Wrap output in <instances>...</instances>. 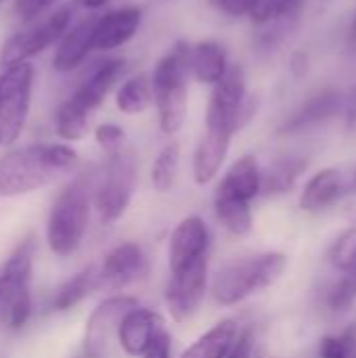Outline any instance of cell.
Listing matches in <instances>:
<instances>
[{
  "instance_id": "6da1fadb",
  "label": "cell",
  "mask_w": 356,
  "mask_h": 358,
  "mask_svg": "<svg viewBox=\"0 0 356 358\" xmlns=\"http://www.w3.org/2000/svg\"><path fill=\"white\" fill-rule=\"evenodd\" d=\"M80 164L69 145H27L0 157V197L44 189L71 174Z\"/></svg>"
},
{
  "instance_id": "7a4b0ae2",
  "label": "cell",
  "mask_w": 356,
  "mask_h": 358,
  "mask_svg": "<svg viewBox=\"0 0 356 358\" xmlns=\"http://www.w3.org/2000/svg\"><path fill=\"white\" fill-rule=\"evenodd\" d=\"M287 256L277 250L233 258L218 266V271L212 275L210 296L222 308L237 306L248 298L273 287L287 271Z\"/></svg>"
},
{
  "instance_id": "3957f363",
  "label": "cell",
  "mask_w": 356,
  "mask_h": 358,
  "mask_svg": "<svg viewBox=\"0 0 356 358\" xmlns=\"http://www.w3.org/2000/svg\"><path fill=\"white\" fill-rule=\"evenodd\" d=\"M94 182L97 174L82 172L57 195L46 227V241L55 256L67 258L80 250L94 206Z\"/></svg>"
},
{
  "instance_id": "277c9868",
  "label": "cell",
  "mask_w": 356,
  "mask_h": 358,
  "mask_svg": "<svg viewBox=\"0 0 356 358\" xmlns=\"http://www.w3.org/2000/svg\"><path fill=\"white\" fill-rule=\"evenodd\" d=\"M189 78H191V44L178 40L155 65L153 96L157 124L166 136H174L189 115Z\"/></svg>"
},
{
  "instance_id": "5b68a950",
  "label": "cell",
  "mask_w": 356,
  "mask_h": 358,
  "mask_svg": "<svg viewBox=\"0 0 356 358\" xmlns=\"http://www.w3.org/2000/svg\"><path fill=\"white\" fill-rule=\"evenodd\" d=\"M124 69V59H107L99 63L71 92V96L57 109L55 130L63 141H80L88 134L92 113L105 103Z\"/></svg>"
},
{
  "instance_id": "8992f818",
  "label": "cell",
  "mask_w": 356,
  "mask_h": 358,
  "mask_svg": "<svg viewBox=\"0 0 356 358\" xmlns=\"http://www.w3.org/2000/svg\"><path fill=\"white\" fill-rule=\"evenodd\" d=\"M138 182V155L132 147H124L115 153H109L94 182V210L101 220L111 224L120 220L132 197Z\"/></svg>"
},
{
  "instance_id": "52a82bcc",
  "label": "cell",
  "mask_w": 356,
  "mask_h": 358,
  "mask_svg": "<svg viewBox=\"0 0 356 358\" xmlns=\"http://www.w3.org/2000/svg\"><path fill=\"white\" fill-rule=\"evenodd\" d=\"M34 266V241L25 239L0 266V327L21 329L31 313L29 279Z\"/></svg>"
},
{
  "instance_id": "ba28073f",
  "label": "cell",
  "mask_w": 356,
  "mask_h": 358,
  "mask_svg": "<svg viewBox=\"0 0 356 358\" xmlns=\"http://www.w3.org/2000/svg\"><path fill=\"white\" fill-rule=\"evenodd\" d=\"M34 65L29 61L4 67L0 73V145H13L27 122L31 90H34Z\"/></svg>"
},
{
  "instance_id": "9c48e42d",
  "label": "cell",
  "mask_w": 356,
  "mask_h": 358,
  "mask_svg": "<svg viewBox=\"0 0 356 358\" xmlns=\"http://www.w3.org/2000/svg\"><path fill=\"white\" fill-rule=\"evenodd\" d=\"M71 19H73V6L65 4L48 13L44 19L36 21L27 29L17 31L4 42L0 50V65L10 67V65L23 63L40 55L42 50L50 48L52 44H59L61 38L71 27Z\"/></svg>"
},
{
  "instance_id": "30bf717a",
  "label": "cell",
  "mask_w": 356,
  "mask_h": 358,
  "mask_svg": "<svg viewBox=\"0 0 356 358\" xmlns=\"http://www.w3.org/2000/svg\"><path fill=\"white\" fill-rule=\"evenodd\" d=\"M248 78L241 63L229 67L227 76L212 86L206 107V128L237 132L243 128V109L248 103Z\"/></svg>"
},
{
  "instance_id": "8fae6325",
  "label": "cell",
  "mask_w": 356,
  "mask_h": 358,
  "mask_svg": "<svg viewBox=\"0 0 356 358\" xmlns=\"http://www.w3.org/2000/svg\"><path fill=\"white\" fill-rule=\"evenodd\" d=\"M210 281H212L210 258L193 264L191 268L178 275H170L164 292V302L170 319L176 323H185L193 319L199 313L206 296L210 294Z\"/></svg>"
},
{
  "instance_id": "7c38bea8",
  "label": "cell",
  "mask_w": 356,
  "mask_h": 358,
  "mask_svg": "<svg viewBox=\"0 0 356 358\" xmlns=\"http://www.w3.org/2000/svg\"><path fill=\"white\" fill-rule=\"evenodd\" d=\"M149 273L145 250L136 241H124L109 250L97 268V292L120 294Z\"/></svg>"
},
{
  "instance_id": "4fadbf2b",
  "label": "cell",
  "mask_w": 356,
  "mask_h": 358,
  "mask_svg": "<svg viewBox=\"0 0 356 358\" xmlns=\"http://www.w3.org/2000/svg\"><path fill=\"white\" fill-rule=\"evenodd\" d=\"M212 250V233L208 222L197 216H185L170 233L168 239V271L170 275H178L193 264L210 258Z\"/></svg>"
},
{
  "instance_id": "5bb4252c",
  "label": "cell",
  "mask_w": 356,
  "mask_h": 358,
  "mask_svg": "<svg viewBox=\"0 0 356 358\" xmlns=\"http://www.w3.org/2000/svg\"><path fill=\"white\" fill-rule=\"evenodd\" d=\"M138 306V298L128 294H113L105 298L88 317L86 321V334H84V352L88 358H99L113 334H118V327L122 319Z\"/></svg>"
},
{
  "instance_id": "9a60e30c",
  "label": "cell",
  "mask_w": 356,
  "mask_h": 358,
  "mask_svg": "<svg viewBox=\"0 0 356 358\" xmlns=\"http://www.w3.org/2000/svg\"><path fill=\"white\" fill-rule=\"evenodd\" d=\"M164 329H166V319L157 310L138 304L122 319L115 338L120 348L128 357L141 358Z\"/></svg>"
},
{
  "instance_id": "2e32d148",
  "label": "cell",
  "mask_w": 356,
  "mask_h": 358,
  "mask_svg": "<svg viewBox=\"0 0 356 358\" xmlns=\"http://www.w3.org/2000/svg\"><path fill=\"white\" fill-rule=\"evenodd\" d=\"M233 136H235L233 132L220 130V128L204 130L201 138L195 145L193 159H191V176L197 187H206L218 176V172L222 170L227 162Z\"/></svg>"
},
{
  "instance_id": "e0dca14e",
  "label": "cell",
  "mask_w": 356,
  "mask_h": 358,
  "mask_svg": "<svg viewBox=\"0 0 356 358\" xmlns=\"http://www.w3.org/2000/svg\"><path fill=\"white\" fill-rule=\"evenodd\" d=\"M258 195H262V168L254 153L237 157L214 191V197L235 199L243 203H252Z\"/></svg>"
},
{
  "instance_id": "ac0fdd59",
  "label": "cell",
  "mask_w": 356,
  "mask_h": 358,
  "mask_svg": "<svg viewBox=\"0 0 356 358\" xmlns=\"http://www.w3.org/2000/svg\"><path fill=\"white\" fill-rule=\"evenodd\" d=\"M350 193V182L344 180L340 168H321L302 187L298 208L306 214H319L334 208L344 195Z\"/></svg>"
},
{
  "instance_id": "d6986e66",
  "label": "cell",
  "mask_w": 356,
  "mask_h": 358,
  "mask_svg": "<svg viewBox=\"0 0 356 358\" xmlns=\"http://www.w3.org/2000/svg\"><path fill=\"white\" fill-rule=\"evenodd\" d=\"M143 23V8L136 4H126L113 8L99 17L94 29V50L107 52L130 42Z\"/></svg>"
},
{
  "instance_id": "ffe728a7",
  "label": "cell",
  "mask_w": 356,
  "mask_h": 358,
  "mask_svg": "<svg viewBox=\"0 0 356 358\" xmlns=\"http://www.w3.org/2000/svg\"><path fill=\"white\" fill-rule=\"evenodd\" d=\"M97 21H99V17L90 15V17L80 19L78 23H73L67 29V34L57 44V50L52 57V67L57 71H61V73L73 71L78 65H82V61L90 55V50H94Z\"/></svg>"
},
{
  "instance_id": "44dd1931",
  "label": "cell",
  "mask_w": 356,
  "mask_h": 358,
  "mask_svg": "<svg viewBox=\"0 0 356 358\" xmlns=\"http://www.w3.org/2000/svg\"><path fill=\"white\" fill-rule=\"evenodd\" d=\"M342 109V94L336 90H321L313 94L306 103H302L279 128V134H300L304 130L317 128L327 120L336 117Z\"/></svg>"
},
{
  "instance_id": "7402d4cb",
  "label": "cell",
  "mask_w": 356,
  "mask_h": 358,
  "mask_svg": "<svg viewBox=\"0 0 356 358\" xmlns=\"http://www.w3.org/2000/svg\"><path fill=\"white\" fill-rule=\"evenodd\" d=\"M227 48L218 40H199L191 44V76L206 86H216L229 71Z\"/></svg>"
},
{
  "instance_id": "603a6c76",
  "label": "cell",
  "mask_w": 356,
  "mask_h": 358,
  "mask_svg": "<svg viewBox=\"0 0 356 358\" xmlns=\"http://www.w3.org/2000/svg\"><path fill=\"white\" fill-rule=\"evenodd\" d=\"M239 325L235 319H222L204 331L178 358H227L239 338Z\"/></svg>"
},
{
  "instance_id": "cb8c5ba5",
  "label": "cell",
  "mask_w": 356,
  "mask_h": 358,
  "mask_svg": "<svg viewBox=\"0 0 356 358\" xmlns=\"http://www.w3.org/2000/svg\"><path fill=\"white\" fill-rule=\"evenodd\" d=\"M153 80L147 71L130 76L115 92V107L124 115H141L153 105Z\"/></svg>"
},
{
  "instance_id": "d4e9b609",
  "label": "cell",
  "mask_w": 356,
  "mask_h": 358,
  "mask_svg": "<svg viewBox=\"0 0 356 358\" xmlns=\"http://www.w3.org/2000/svg\"><path fill=\"white\" fill-rule=\"evenodd\" d=\"M306 170L302 157H281L269 170H262V195H285L298 185V178Z\"/></svg>"
},
{
  "instance_id": "484cf974",
  "label": "cell",
  "mask_w": 356,
  "mask_h": 358,
  "mask_svg": "<svg viewBox=\"0 0 356 358\" xmlns=\"http://www.w3.org/2000/svg\"><path fill=\"white\" fill-rule=\"evenodd\" d=\"M180 157H183V149L178 141H170L159 149L151 166V185L157 193L164 195L174 189L180 172Z\"/></svg>"
},
{
  "instance_id": "4316f807",
  "label": "cell",
  "mask_w": 356,
  "mask_h": 358,
  "mask_svg": "<svg viewBox=\"0 0 356 358\" xmlns=\"http://www.w3.org/2000/svg\"><path fill=\"white\" fill-rule=\"evenodd\" d=\"M214 216H216L218 224L233 237H245L254 229L252 203L214 197Z\"/></svg>"
},
{
  "instance_id": "83f0119b",
  "label": "cell",
  "mask_w": 356,
  "mask_h": 358,
  "mask_svg": "<svg viewBox=\"0 0 356 358\" xmlns=\"http://www.w3.org/2000/svg\"><path fill=\"white\" fill-rule=\"evenodd\" d=\"M97 264H88L73 277H69L55 294V310H71L92 292H97Z\"/></svg>"
},
{
  "instance_id": "f1b7e54d",
  "label": "cell",
  "mask_w": 356,
  "mask_h": 358,
  "mask_svg": "<svg viewBox=\"0 0 356 358\" xmlns=\"http://www.w3.org/2000/svg\"><path fill=\"white\" fill-rule=\"evenodd\" d=\"M302 0H256L250 13L252 23L256 25H271V23H285L298 15Z\"/></svg>"
},
{
  "instance_id": "f546056e",
  "label": "cell",
  "mask_w": 356,
  "mask_h": 358,
  "mask_svg": "<svg viewBox=\"0 0 356 358\" xmlns=\"http://www.w3.org/2000/svg\"><path fill=\"white\" fill-rule=\"evenodd\" d=\"M329 262L332 266L346 275L356 266V224L348 227L329 248Z\"/></svg>"
},
{
  "instance_id": "4dcf8cb0",
  "label": "cell",
  "mask_w": 356,
  "mask_h": 358,
  "mask_svg": "<svg viewBox=\"0 0 356 358\" xmlns=\"http://www.w3.org/2000/svg\"><path fill=\"white\" fill-rule=\"evenodd\" d=\"M317 352L319 358H356V334L348 329L344 334L323 336Z\"/></svg>"
},
{
  "instance_id": "1f68e13d",
  "label": "cell",
  "mask_w": 356,
  "mask_h": 358,
  "mask_svg": "<svg viewBox=\"0 0 356 358\" xmlns=\"http://www.w3.org/2000/svg\"><path fill=\"white\" fill-rule=\"evenodd\" d=\"M94 141L109 155V153H115V151L126 147V130L118 124H111V122L99 124L94 128Z\"/></svg>"
},
{
  "instance_id": "d6a6232c",
  "label": "cell",
  "mask_w": 356,
  "mask_h": 358,
  "mask_svg": "<svg viewBox=\"0 0 356 358\" xmlns=\"http://www.w3.org/2000/svg\"><path fill=\"white\" fill-rule=\"evenodd\" d=\"M356 294L355 289L348 285V281L344 277H340L329 289H327V296H325V304L332 313H346L353 304H355Z\"/></svg>"
},
{
  "instance_id": "836d02e7",
  "label": "cell",
  "mask_w": 356,
  "mask_h": 358,
  "mask_svg": "<svg viewBox=\"0 0 356 358\" xmlns=\"http://www.w3.org/2000/svg\"><path fill=\"white\" fill-rule=\"evenodd\" d=\"M256 0H210V4L227 15V17H233V19H241V17H250L252 13V6H254Z\"/></svg>"
},
{
  "instance_id": "e575fe53",
  "label": "cell",
  "mask_w": 356,
  "mask_h": 358,
  "mask_svg": "<svg viewBox=\"0 0 356 358\" xmlns=\"http://www.w3.org/2000/svg\"><path fill=\"white\" fill-rule=\"evenodd\" d=\"M227 358H254V329L252 327H243L239 331V338Z\"/></svg>"
},
{
  "instance_id": "d590c367",
  "label": "cell",
  "mask_w": 356,
  "mask_h": 358,
  "mask_svg": "<svg viewBox=\"0 0 356 358\" xmlns=\"http://www.w3.org/2000/svg\"><path fill=\"white\" fill-rule=\"evenodd\" d=\"M141 358H174L172 357V334L164 329Z\"/></svg>"
},
{
  "instance_id": "8d00e7d4",
  "label": "cell",
  "mask_w": 356,
  "mask_h": 358,
  "mask_svg": "<svg viewBox=\"0 0 356 358\" xmlns=\"http://www.w3.org/2000/svg\"><path fill=\"white\" fill-rule=\"evenodd\" d=\"M59 0H17V13L23 19H34L40 13L48 10L52 4H57Z\"/></svg>"
},
{
  "instance_id": "74e56055",
  "label": "cell",
  "mask_w": 356,
  "mask_h": 358,
  "mask_svg": "<svg viewBox=\"0 0 356 358\" xmlns=\"http://www.w3.org/2000/svg\"><path fill=\"white\" fill-rule=\"evenodd\" d=\"M344 111H346V124L350 128H356V86L353 92L348 94L346 103H344Z\"/></svg>"
},
{
  "instance_id": "f35d334b",
  "label": "cell",
  "mask_w": 356,
  "mask_h": 358,
  "mask_svg": "<svg viewBox=\"0 0 356 358\" xmlns=\"http://www.w3.org/2000/svg\"><path fill=\"white\" fill-rule=\"evenodd\" d=\"M78 6H82V8H86V10H97V8H101V6H105L109 0H73Z\"/></svg>"
},
{
  "instance_id": "ab89813d",
  "label": "cell",
  "mask_w": 356,
  "mask_h": 358,
  "mask_svg": "<svg viewBox=\"0 0 356 358\" xmlns=\"http://www.w3.org/2000/svg\"><path fill=\"white\" fill-rule=\"evenodd\" d=\"M342 277H344V279L348 281V285H350V287L355 289V294H356V266L353 268V271H350V273H346V275H342Z\"/></svg>"
},
{
  "instance_id": "60d3db41",
  "label": "cell",
  "mask_w": 356,
  "mask_h": 358,
  "mask_svg": "<svg viewBox=\"0 0 356 358\" xmlns=\"http://www.w3.org/2000/svg\"><path fill=\"white\" fill-rule=\"evenodd\" d=\"M348 216H350V220L356 224V203L350 208V214H348Z\"/></svg>"
},
{
  "instance_id": "b9f144b4",
  "label": "cell",
  "mask_w": 356,
  "mask_h": 358,
  "mask_svg": "<svg viewBox=\"0 0 356 358\" xmlns=\"http://www.w3.org/2000/svg\"><path fill=\"white\" fill-rule=\"evenodd\" d=\"M350 38H353V42L356 44V19L355 23H353V29H350Z\"/></svg>"
},
{
  "instance_id": "7bdbcfd3",
  "label": "cell",
  "mask_w": 356,
  "mask_h": 358,
  "mask_svg": "<svg viewBox=\"0 0 356 358\" xmlns=\"http://www.w3.org/2000/svg\"><path fill=\"white\" fill-rule=\"evenodd\" d=\"M350 185H353V191L356 189V170H355V174H353V180H350Z\"/></svg>"
},
{
  "instance_id": "ee69618b",
  "label": "cell",
  "mask_w": 356,
  "mask_h": 358,
  "mask_svg": "<svg viewBox=\"0 0 356 358\" xmlns=\"http://www.w3.org/2000/svg\"><path fill=\"white\" fill-rule=\"evenodd\" d=\"M2 2H4V0H0V6H2Z\"/></svg>"
},
{
  "instance_id": "f6af8a7d",
  "label": "cell",
  "mask_w": 356,
  "mask_h": 358,
  "mask_svg": "<svg viewBox=\"0 0 356 358\" xmlns=\"http://www.w3.org/2000/svg\"><path fill=\"white\" fill-rule=\"evenodd\" d=\"M86 358H88V357H86Z\"/></svg>"
}]
</instances>
